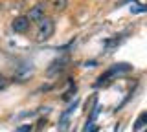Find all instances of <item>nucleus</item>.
<instances>
[{
	"mask_svg": "<svg viewBox=\"0 0 147 132\" xmlns=\"http://www.w3.org/2000/svg\"><path fill=\"white\" fill-rule=\"evenodd\" d=\"M131 70H132V66H131V64H127V62L112 64L103 75H99V77H98V83H96V86H101V84L109 83V79H112V77H116V75H121V74H127V72H131Z\"/></svg>",
	"mask_w": 147,
	"mask_h": 132,
	"instance_id": "nucleus-1",
	"label": "nucleus"
},
{
	"mask_svg": "<svg viewBox=\"0 0 147 132\" xmlns=\"http://www.w3.org/2000/svg\"><path fill=\"white\" fill-rule=\"evenodd\" d=\"M55 31V22L52 19H44L39 22V28H37V33H35V39L39 40V42H42V40H48L50 37L53 35Z\"/></svg>",
	"mask_w": 147,
	"mask_h": 132,
	"instance_id": "nucleus-2",
	"label": "nucleus"
},
{
	"mask_svg": "<svg viewBox=\"0 0 147 132\" xmlns=\"http://www.w3.org/2000/svg\"><path fill=\"white\" fill-rule=\"evenodd\" d=\"M33 72H35L33 64H31V62H24L22 66L17 68V72H15V75H13V79L18 81V83H24V81H28L31 75H33Z\"/></svg>",
	"mask_w": 147,
	"mask_h": 132,
	"instance_id": "nucleus-3",
	"label": "nucleus"
},
{
	"mask_svg": "<svg viewBox=\"0 0 147 132\" xmlns=\"http://www.w3.org/2000/svg\"><path fill=\"white\" fill-rule=\"evenodd\" d=\"M68 64V57H61V59H55L52 64L48 66V70H46V75L48 77H55L57 74H61V72L66 68Z\"/></svg>",
	"mask_w": 147,
	"mask_h": 132,
	"instance_id": "nucleus-4",
	"label": "nucleus"
},
{
	"mask_svg": "<svg viewBox=\"0 0 147 132\" xmlns=\"http://www.w3.org/2000/svg\"><path fill=\"white\" fill-rule=\"evenodd\" d=\"M11 28L15 33H24V31H28V28H30V19L28 17H17L15 20H13Z\"/></svg>",
	"mask_w": 147,
	"mask_h": 132,
	"instance_id": "nucleus-5",
	"label": "nucleus"
},
{
	"mask_svg": "<svg viewBox=\"0 0 147 132\" xmlns=\"http://www.w3.org/2000/svg\"><path fill=\"white\" fill-rule=\"evenodd\" d=\"M30 22H40L44 19V7L42 6H35L30 9V15H28Z\"/></svg>",
	"mask_w": 147,
	"mask_h": 132,
	"instance_id": "nucleus-6",
	"label": "nucleus"
},
{
	"mask_svg": "<svg viewBox=\"0 0 147 132\" xmlns=\"http://www.w3.org/2000/svg\"><path fill=\"white\" fill-rule=\"evenodd\" d=\"M68 7V0H53V9L55 11H64Z\"/></svg>",
	"mask_w": 147,
	"mask_h": 132,
	"instance_id": "nucleus-7",
	"label": "nucleus"
},
{
	"mask_svg": "<svg viewBox=\"0 0 147 132\" xmlns=\"http://www.w3.org/2000/svg\"><path fill=\"white\" fill-rule=\"evenodd\" d=\"M131 13H147V6H131Z\"/></svg>",
	"mask_w": 147,
	"mask_h": 132,
	"instance_id": "nucleus-8",
	"label": "nucleus"
},
{
	"mask_svg": "<svg viewBox=\"0 0 147 132\" xmlns=\"http://www.w3.org/2000/svg\"><path fill=\"white\" fill-rule=\"evenodd\" d=\"M66 129H68V117H63V119H61V123H59V130H61V132H64Z\"/></svg>",
	"mask_w": 147,
	"mask_h": 132,
	"instance_id": "nucleus-9",
	"label": "nucleus"
},
{
	"mask_svg": "<svg viewBox=\"0 0 147 132\" xmlns=\"http://www.w3.org/2000/svg\"><path fill=\"white\" fill-rule=\"evenodd\" d=\"M7 86V81H6V77H4L2 74H0V90H4Z\"/></svg>",
	"mask_w": 147,
	"mask_h": 132,
	"instance_id": "nucleus-10",
	"label": "nucleus"
},
{
	"mask_svg": "<svg viewBox=\"0 0 147 132\" xmlns=\"http://www.w3.org/2000/svg\"><path fill=\"white\" fill-rule=\"evenodd\" d=\"M31 130V125H24V127H18L17 132H30Z\"/></svg>",
	"mask_w": 147,
	"mask_h": 132,
	"instance_id": "nucleus-11",
	"label": "nucleus"
},
{
	"mask_svg": "<svg viewBox=\"0 0 147 132\" xmlns=\"http://www.w3.org/2000/svg\"><path fill=\"white\" fill-rule=\"evenodd\" d=\"M39 2H48V0H39Z\"/></svg>",
	"mask_w": 147,
	"mask_h": 132,
	"instance_id": "nucleus-12",
	"label": "nucleus"
}]
</instances>
